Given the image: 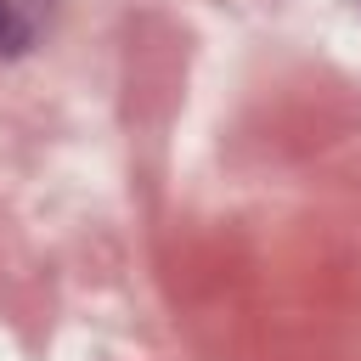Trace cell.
<instances>
[{"mask_svg": "<svg viewBox=\"0 0 361 361\" xmlns=\"http://www.w3.org/2000/svg\"><path fill=\"white\" fill-rule=\"evenodd\" d=\"M56 0H0V62H17L39 45V34L51 28Z\"/></svg>", "mask_w": 361, "mask_h": 361, "instance_id": "cell-1", "label": "cell"}]
</instances>
